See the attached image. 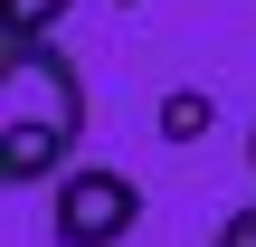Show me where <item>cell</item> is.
<instances>
[{
  "label": "cell",
  "mask_w": 256,
  "mask_h": 247,
  "mask_svg": "<svg viewBox=\"0 0 256 247\" xmlns=\"http://www.w3.org/2000/svg\"><path fill=\"white\" fill-rule=\"evenodd\" d=\"M86 143V76L66 48H0V181H66Z\"/></svg>",
  "instance_id": "6da1fadb"
},
{
  "label": "cell",
  "mask_w": 256,
  "mask_h": 247,
  "mask_svg": "<svg viewBox=\"0 0 256 247\" xmlns=\"http://www.w3.org/2000/svg\"><path fill=\"white\" fill-rule=\"evenodd\" d=\"M133 219H142V190H133L124 171H66L57 200H48L57 247H124V238H133Z\"/></svg>",
  "instance_id": "7a4b0ae2"
},
{
  "label": "cell",
  "mask_w": 256,
  "mask_h": 247,
  "mask_svg": "<svg viewBox=\"0 0 256 247\" xmlns=\"http://www.w3.org/2000/svg\"><path fill=\"white\" fill-rule=\"evenodd\" d=\"M209 124H218V114H209L200 86H171V95H162V143H200Z\"/></svg>",
  "instance_id": "3957f363"
},
{
  "label": "cell",
  "mask_w": 256,
  "mask_h": 247,
  "mask_svg": "<svg viewBox=\"0 0 256 247\" xmlns=\"http://www.w3.org/2000/svg\"><path fill=\"white\" fill-rule=\"evenodd\" d=\"M66 10H76V0H10V19H0V38H10V48H48V29H57Z\"/></svg>",
  "instance_id": "277c9868"
},
{
  "label": "cell",
  "mask_w": 256,
  "mask_h": 247,
  "mask_svg": "<svg viewBox=\"0 0 256 247\" xmlns=\"http://www.w3.org/2000/svg\"><path fill=\"white\" fill-rule=\"evenodd\" d=\"M209 247H256V200H247V209H228V219H218V238H209Z\"/></svg>",
  "instance_id": "5b68a950"
},
{
  "label": "cell",
  "mask_w": 256,
  "mask_h": 247,
  "mask_svg": "<svg viewBox=\"0 0 256 247\" xmlns=\"http://www.w3.org/2000/svg\"><path fill=\"white\" fill-rule=\"evenodd\" d=\"M247 171H256V133H247Z\"/></svg>",
  "instance_id": "8992f818"
},
{
  "label": "cell",
  "mask_w": 256,
  "mask_h": 247,
  "mask_svg": "<svg viewBox=\"0 0 256 247\" xmlns=\"http://www.w3.org/2000/svg\"><path fill=\"white\" fill-rule=\"evenodd\" d=\"M124 10H133V0H124Z\"/></svg>",
  "instance_id": "52a82bcc"
}]
</instances>
